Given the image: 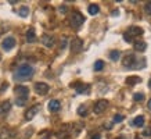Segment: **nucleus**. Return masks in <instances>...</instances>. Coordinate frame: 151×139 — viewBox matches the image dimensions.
<instances>
[{"instance_id": "9", "label": "nucleus", "mask_w": 151, "mask_h": 139, "mask_svg": "<svg viewBox=\"0 0 151 139\" xmlns=\"http://www.w3.org/2000/svg\"><path fill=\"white\" fill-rule=\"evenodd\" d=\"M37 111H39V106H33V107H31L29 110L25 113V120H28V121H31L33 118V117L37 114Z\"/></svg>"}, {"instance_id": "25", "label": "nucleus", "mask_w": 151, "mask_h": 139, "mask_svg": "<svg viewBox=\"0 0 151 139\" xmlns=\"http://www.w3.org/2000/svg\"><path fill=\"white\" fill-rule=\"evenodd\" d=\"M78 114H79V116H82V117L86 116V106H79Z\"/></svg>"}, {"instance_id": "2", "label": "nucleus", "mask_w": 151, "mask_h": 139, "mask_svg": "<svg viewBox=\"0 0 151 139\" xmlns=\"http://www.w3.org/2000/svg\"><path fill=\"white\" fill-rule=\"evenodd\" d=\"M85 22V17H83L81 13H73L71 15V25H72L75 29H78L81 28V25H83Z\"/></svg>"}, {"instance_id": "6", "label": "nucleus", "mask_w": 151, "mask_h": 139, "mask_svg": "<svg viewBox=\"0 0 151 139\" xmlns=\"http://www.w3.org/2000/svg\"><path fill=\"white\" fill-rule=\"evenodd\" d=\"M14 46H15V39H14L13 36H7L4 41L1 42V47H3V50H6V51H10Z\"/></svg>"}, {"instance_id": "32", "label": "nucleus", "mask_w": 151, "mask_h": 139, "mask_svg": "<svg viewBox=\"0 0 151 139\" xmlns=\"http://www.w3.org/2000/svg\"><path fill=\"white\" fill-rule=\"evenodd\" d=\"M7 86H9V85H7V83H4V85H3V86H1V88H0V92H3V90H4V89H7Z\"/></svg>"}, {"instance_id": "37", "label": "nucleus", "mask_w": 151, "mask_h": 139, "mask_svg": "<svg viewBox=\"0 0 151 139\" xmlns=\"http://www.w3.org/2000/svg\"><path fill=\"white\" fill-rule=\"evenodd\" d=\"M148 86H150V88H151V79H150V82H148Z\"/></svg>"}, {"instance_id": "36", "label": "nucleus", "mask_w": 151, "mask_h": 139, "mask_svg": "<svg viewBox=\"0 0 151 139\" xmlns=\"http://www.w3.org/2000/svg\"><path fill=\"white\" fill-rule=\"evenodd\" d=\"M147 106H148V109H150V110H151V99H150V100H148V104H147Z\"/></svg>"}, {"instance_id": "24", "label": "nucleus", "mask_w": 151, "mask_h": 139, "mask_svg": "<svg viewBox=\"0 0 151 139\" xmlns=\"http://www.w3.org/2000/svg\"><path fill=\"white\" fill-rule=\"evenodd\" d=\"M143 99H144V95H143V93H134V95H133V100H134V102H142Z\"/></svg>"}, {"instance_id": "18", "label": "nucleus", "mask_w": 151, "mask_h": 139, "mask_svg": "<svg viewBox=\"0 0 151 139\" xmlns=\"http://www.w3.org/2000/svg\"><path fill=\"white\" fill-rule=\"evenodd\" d=\"M18 14H19V17H22V18H27L28 15H29V9H28L27 6H22V7L18 10Z\"/></svg>"}, {"instance_id": "28", "label": "nucleus", "mask_w": 151, "mask_h": 139, "mask_svg": "<svg viewBox=\"0 0 151 139\" xmlns=\"http://www.w3.org/2000/svg\"><path fill=\"white\" fill-rule=\"evenodd\" d=\"M124 41H125V42H128V43H132L133 39H132V36H129L128 33L125 32V33H124Z\"/></svg>"}, {"instance_id": "14", "label": "nucleus", "mask_w": 151, "mask_h": 139, "mask_svg": "<svg viewBox=\"0 0 151 139\" xmlns=\"http://www.w3.org/2000/svg\"><path fill=\"white\" fill-rule=\"evenodd\" d=\"M133 46H134V49L137 51H144L147 47V43L144 41H136L134 43H133Z\"/></svg>"}, {"instance_id": "22", "label": "nucleus", "mask_w": 151, "mask_h": 139, "mask_svg": "<svg viewBox=\"0 0 151 139\" xmlns=\"http://www.w3.org/2000/svg\"><path fill=\"white\" fill-rule=\"evenodd\" d=\"M119 56H121V53L118 50H112L110 53V59L112 61H116V60H119Z\"/></svg>"}, {"instance_id": "38", "label": "nucleus", "mask_w": 151, "mask_h": 139, "mask_svg": "<svg viewBox=\"0 0 151 139\" xmlns=\"http://www.w3.org/2000/svg\"><path fill=\"white\" fill-rule=\"evenodd\" d=\"M136 139H139V138H136Z\"/></svg>"}, {"instance_id": "19", "label": "nucleus", "mask_w": 151, "mask_h": 139, "mask_svg": "<svg viewBox=\"0 0 151 139\" xmlns=\"http://www.w3.org/2000/svg\"><path fill=\"white\" fill-rule=\"evenodd\" d=\"M140 81H142L140 77H128V78H126V83H128V85H136V83H139Z\"/></svg>"}, {"instance_id": "3", "label": "nucleus", "mask_w": 151, "mask_h": 139, "mask_svg": "<svg viewBox=\"0 0 151 139\" xmlns=\"http://www.w3.org/2000/svg\"><path fill=\"white\" fill-rule=\"evenodd\" d=\"M14 92L18 96V99H24V100H27L28 96H29V88H28V86H22V85L15 86Z\"/></svg>"}, {"instance_id": "29", "label": "nucleus", "mask_w": 151, "mask_h": 139, "mask_svg": "<svg viewBox=\"0 0 151 139\" xmlns=\"http://www.w3.org/2000/svg\"><path fill=\"white\" fill-rule=\"evenodd\" d=\"M25 102H27V100H24V99H18V97H17V100H15L17 106H24V104H25Z\"/></svg>"}, {"instance_id": "7", "label": "nucleus", "mask_w": 151, "mask_h": 139, "mask_svg": "<svg viewBox=\"0 0 151 139\" xmlns=\"http://www.w3.org/2000/svg\"><path fill=\"white\" fill-rule=\"evenodd\" d=\"M107 106H108V102H107V100H99V102L94 104V107H93L94 114H101V113L107 109Z\"/></svg>"}, {"instance_id": "15", "label": "nucleus", "mask_w": 151, "mask_h": 139, "mask_svg": "<svg viewBox=\"0 0 151 139\" xmlns=\"http://www.w3.org/2000/svg\"><path fill=\"white\" fill-rule=\"evenodd\" d=\"M27 41L29 43H33V42L36 41V33H35V29L31 28V29H28L27 31Z\"/></svg>"}, {"instance_id": "34", "label": "nucleus", "mask_w": 151, "mask_h": 139, "mask_svg": "<svg viewBox=\"0 0 151 139\" xmlns=\"http://www.w3.org/2000/svg\"><path fill=\"white\" fill-rule=\"evenodd\" d=\"M65 11H67L65 7H60V13H65Z\"/></svg>"}, {"instance_id": "10", "label": "nucleus", "mask_w": 151, "mask_h": 139, "mask_svg": "<svg viewBox=\"0 0 151 139\" xmlns=\"http://www.w3.org/2000/svg\"><path fill=\"white\" fill-rule=\"evenodd\" d=\"M42 43L46 47H53L54 46V38L50 36V35H43L42 36Z\"/></svg>"}, {"instance_id": "4", "label": "nucleus", "mask_w": 151, "mask_h": 139, "mask_svg": "<svg viewBox=\"0 0 151 139\" xmlns=\"http://www.w3.org/2000/svg\"><path fill=\"white\" fill-rule=\"evenodd\" d=\"M136 63H137V59L133 54L125 56L124 60H122V64H124V67H126V68H134V67H136Z\"/></svg>"}, {"instance_id": "13", "label": "nucleus", "mask_w": 151, "mask_h": 139, "mask_svg": "<svg viewBox=\"0 0 151 139\" xmlns=\"http://www.w3.org/2000/svg\"><path fill=\"white\" fill-rule=\"evenodd\" d=\"M11 109V103L10 102H3L0 104V116H6Z\"/></svg>"}, {"instance_id": "1", "label": "nucleus", "mask_w": 151, "mask_h": 139, "mask_svg": "<svg viewBox=\"0 0 151 139\" xmlns=\"http://www.w3.org/2000/svg\"><path fill=\"white\" fill-rule=\"evenodd\" d=\"M33 72H35V70H33L32 65L22 64V65H19L18 68H17L15 74H14V78H15V79H19V81L29 79V78H32Z\"/></svg>"}, {"instance_id": "30", "label": "nucleus", "mask_w": 151, "mask_h": 139, "mask_svg": "<svg viewBox=\"0 0 151 139\" xmlns=\"http://www.w3.org/2000/svg\"><path fill=\"white\" fill-rule=\"evenodd\" d=\"M65 46H67V38L63 36V41H61V49H64Z\"/></svg>"}, {"instance_id": "31", "label": "nucleus", "mask_w": 151, "mask_h": 139, "mask_svg": "<svg viewBox=\"0 0 151 139\" xmlns=\"http://www.w3.org/2000/svg\"><path fill=\"white\" fill-rule=\"evenodd\" d=\"M144 135H147V136H148V135H151V127H150V128H146V130H144Z\"/></svg>"}, {"instance_id": "39", "label": "nucleus", "mask_w": 151, "mask_h": 139, "mask_svg": "<svg viewBox=\"0 0 151 139\" xmlns=\"http://www.w3.org/2000/svg\"><path fill=\"white\" fill-rule=\"evenodd\" d=\"M119 139H121V138H119Z\"/></svg>"}, {"instance_id": "27", "label": "nucleus", "mask_w": 151, "mask_h": 139, "mask_svg": "<svg viewBox=\"0 0 151 139\" xmlns=\"http://www.w3.org/2000/svg\"><path fill=\"white\" fill-rule=\"evenodd\" d=\"M112 121H114V122H121V121H124V116H122V114H115Z\"/></svg>"}, {"instance_id": "17", "label": "nucleus", "mask_w": 151, "mask_h": 139, "mask_svg": "<svg viewBox=\"0 0 151 139\" xmlns=\"http://www.w3.org/2000/svg\"><path fill=\"white\" fill-rule=\"evenodd\" d=\"M87 11H89L90 15H96V14H99V11H100V7L97 4H90L87 7Z\"/></svg>"}, {"instance_id": "20", "label": "nucleus", "mask_w": 151, "mask_h": 139, "mask_svg": "<svg viewBox=\"0 0 151 139\" xmlns=\"http://www.w3.org/2000/svg\"><path fill=\"white\" fill-rule=\"evenodd\" d=\"M89 90V85H83V83H79L76 86V92L78 93H87Z\"/></svg>"}, {"instance_id": "33", "label": "nucleus", "mask_w": 151, "mask_h": 139, "mask_svg": "<svg viewBox=\"0 0 151 139\" xmlns=\"http://www.w3.org/2000/svg\"><path fill=\"white\" fill-rule=\"evenodd\" d=\"M104 128H107V130H111V128H112V124H105Z\"/></svg>"}, {"instance_id": "26", "label": "nucleus", "mask_w": 151, "mask_h": 139, "mask_svg": "<svg viewBox=\"0 0 151 139\" xmlns=\"http://www.w3.org/2000/svg\"><path fill=\"white\" fill-rule=\"evenodd\" d=\"M144 11H146V14H148V15H151V1H148V3H146V6H144Z\"/></svg>"}, {"instance_id": "35", "label": "nucleus", "mask_w": 151, "mask_h": 139, "mask_svg": "<svg viewBox=\"0 0 151 139\" xmlns=\"http://www.w3.org/2000/svg\"><path fill=\"white\" fill-rule=\"evenodd\" d=\"M92 139H100V135L99 134H96V135H93V138Z\"/></svg>"}, {"instance_id": "11", "label": "nucleus", "mask_w": 151, "mask_h": 139, "mask_svg": "<svg viewBox=\"0 0 151 139\" xmlns=\"http://www.w3.org/2000/svg\"><path fill=\"white\" fill-rule=\"evenodd\" d=\"M47 107H49V110H50V111H58L60 107H61V103H60L57 99H53V100H50V102H49Z\"/></svg>"}, {"instance_id": "8", "label": "nucleus", "mask_w": 151, "mask_h": 139, "mask_svg": "<svg viewBox=\"0 0 151 139\" xmlns=\"http://www.w3.org/2000/svg\"><path fill=\"white\" fill-rule=\"evenodd\" d=\"M82 47H83L82 39H79V38H75V39L71 42V50H72L73 53H79V51L82 50Z\"/></svg>"}, {"instance_id": "12", "label": "nucleus", "mask_w": 151, "mask_h": 139, "mask_svg": "<svg viewBox=\"0 0 151 139\" xmlns=\"http://www.w3.org/2000/svg\"><path fill=\"white\" fill-rule=\"evenodd\" d=\"M129 36H139V35H142L143 33V29L139 27H130L128 29V32H126Z\"/></svg>"}, {"instance_id": "5", "label": "nucleus", "mask_w": 151, "mask_h": 139, "mask_svg": "<svg viewBox=\"0 0 151 139\" xmlns=\"http://www.w3.org/2000/svg\"><path fill=\"white\" fill-rule=\"evenodd\" d=\"M49 89H50V86H49L46 82H36L35 83V92H36L37 95H46V93L49 92Z\"/></svg>"}, {"instance_id": "23", "label": "nucleus", "mask_w": 151, "mask_h": 139, "mask_svg": "<svg viewBox=\"0 0 151 139\" xmlns=\"http://www.w3.org/2000/svg\"><path fill=\"white\" fill-rule=\"evenodd\" d=\"M103 68H104V63L101 60H97L96 63H94V71H101Z\"/></svg>"}, {"instance_id": "21", "label": "nucleus", "mask_w": 151, "mask_h": 139, "mask_svg": "<svg viewBox=\"0 0 151 139\" xmlns=\"http://www.w3.org/2000/svg\"><path fill=\"white\" fill-rule=\"evenodd\" d=\"M0 139H11V132L9 130H3L0 132Z\"/></svg>"}, {"instance_id": "16", "label": "nucleus", "mask_w": 151, "mask_h": 139, "mask_svg": "<svg viewBox=\"0 0 151 139\" xmlns=\"http://www.w3.org/2000/svg\"><path fill=\"white\" fill-rule=\"evenodd\" d=\"M132 124H133V127H144V117L143 116H137V117H134L133 118V121H132Z\"/></svg>"}]
</instances>
